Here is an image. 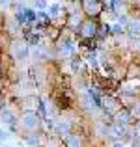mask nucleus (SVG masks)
<instances>
[{
  "label": "nucleus",
  "instance_id": "6",
  "mask_svg": "<svg viewBox=\"0 0 140 147\" xmlns=\"http://www.w3.org/2000/svg\"><path fill=\"white\" fill-rule=\"evenodd\" d=\"M90 95H92V97H93V102H95L97 106H101V99L97 97V93H95V91H93V90H90Z\"/></svg>",
  "mask_w": 140,
  "mask_h": 147
},
{
  "label": "nucleus",
  "instance_id": "4",
  "mask_svg": "<svg viewBox=\"0 0 140 147\" xmlns=\"http://www.w3.org/2000/svg\"><path fill=\"white\" fill-rule=\"evenodd\" d=\"M67 144H69V147H79V145H80V142L77 140L75 136H69V138H67Z\"/></svg>",
  "mask_w": 140,
  "mask_h": 147
},
{
  "label": "nucleus",
  "instance_id": "1",
  "mask_svg": "<svg viewBox=\"0 0 140 147\" xmlns=\"http://www.w3.org/2000/svg\"><path fill=\"white\" fill-rule=\"evenodd\" d=\"M22 123H24V127H36L37 125V117H36V114H24V119H22Z\"/></svg>",
  "mask_w": 140,
  "mask_h": 147
},
{
  "label": "nucleus",
  "instance_id": "13",
  "mask_svg": "<svg viewBox=\"0 0 140 147\" xmlns=\"http://www.w3.org/2000/svg\"><path fill=\"white\" fill-rule=\"evenodd\" d=\"M37 7H45V2H43V0H37Z\"/></svg>",
  "mask_w": 140,
  "mask_h": 147
},
{
  "label": "nucleus",
  "instance_id": "9",
  "mask_svg": "<svg viewBox=\"0 0 140 147\" xmlns=\"http://www.w3.org/2000/svg\"><path fill=\"white\" fill-rule=\"evenodd\" d=\"M58 11H60V7H58L56 4H54V6H50V13H52V15H58Z\"/></svg>",
  "mask_w": 140,
  "mask_h": 147
},
{
  "label": "nucleus",
  "instance_id": "14",
  "mask_svg": "<svg viewBox=\"0 0 140 147\" xmlns=\"http://www.w3.org/2000/svg\"><path fill=\"white\" fill-rule=\"evenodd\" d=\"M0 6H7V0H0Z\"/></svg>",
  "mask_w": 140,
  "mask_h": 147
},
{
  "label": "nucleus",
  "instance_id": "10",
  "mask_svg": "<svg viewBox=\"0 0 140 147\" xmlns=\"http://www.w3.org/2000/svg\"><path fill=\"white\" fill-rule=\"evenodd\" d=\"M118 117H120V121H127V114H120Z\"/></svg>",
  "mask_w": 140,
  "mask_h": 147
},
{
  "label": "nucleus",
  "instance_id": "5",
  "mask_svg": "<svg viewBox=\"0 0 140 147\" xmlns=\"http://www.w3.org/2000/svg\"><path fill=\"white\" fill-rule=\"evenodd\" d=\"M93 32H95V28H93V24H86L84 26V36H93Z\"/></svg>",
  "mask_w": 140,
  "mask_h": 147
},
{
  "label": "nucleus",
  "instance_id": "8",
  "mask_svg": "<svg viewBox=\"0 0 140 147\" xmlns=\"http://www.w3.org/2000/svg\"><path fill=\"white\" fill-rule=\"evenodd\" d=\"M15 19H17L19 22H26V17H24V13H17V15H15Z\"/></svg>",
  "mask_w": 140,
  "mask_h": 147
},
{
  "label": "nucleus",
  "instance_id": "12",
  "mask_svg": "<svg viewBox=\"0 0 140 147\" xmlns=\"http://www.w3.org/2000/svg\"><path fill=\"white\" fill-rule=\"evenodd\" d=\"M0 138H2V140H6V138H7V134H6V132H4V130H2V129H0Z\"/></svg>",
  "mask_w": 140,
  "mask_h": 147
},
{
  "label": "nucleus",
  "instance_id": "3",
  "mask_svg": "<svg viewBox=\"0 0 140 147\" xmlns=\"http://www.w3.org/2000/svg\"><path fill=\"white\" fill-rule=\"evenodd\" d=\"M24 15H26V21H28V22H34L37 19V13H36V11H32V9H26Z\"/></svg>",
  "mask_w": 140,
  "mask_h": 147
},
{
  "label": "nucleus",
  "instance_id": "11",
  "mask_svg": "<svg viewBox=\"0 0 140 147\" xmlns=\"http://www.w3.org/2000/svg\"><path fill=\"white\" fill-rule=\"evenodd\" d=\"M37 17H39V19H47V13H45V11H39V13H37Z\"/></svg>",
  "mask_w": 140,
  "mask_h": 147
},
{
  "label": "nucleus",
  "instance_id": "7",
  "mask_svg": "<svg viewBox=\"0 0 140 147\" xmlns=\"http://www.w3.org/2000/svg\"><path fill=\"white\" fill-rule=\"evenodd\" d=\"M58 129H60V132H62V130H64V132H67V130H69V123H60V125H58Z\"/></svg>",
  "mask_w": 140,
  "mask_h": 147
},
{
  "label": "nucleus",
  "instance_id": "2",
  "mask_svg": "<svg viewBox=\"0 0 140 147\" xmlns=\"http://www.w3.org/2000/svg\"><path fill=\"white\" fill-rule=\"evenodd\" d=\"M60 50L64 54H71V50H73V45L69 43V41H64V45H60Z\"/></svg>",
  "mask_w": 140,
  "mask_h": 147
},
{
  "label": "nucleus",
  "instance_id": "15",
  "mask_svg": "<svg viewBox=\"0 0 140 147\" xmlns=\"http://www.w3.org/2000/svg\"><path fill=\"white\" fill-rule=\"evenodd\" d=\"M112 147H123V145H122V144H120V142H116V144H114V145H112Z\"/></svg>",
  "mask_w": 140,
  "mask_h": 147
}]
</instances>
